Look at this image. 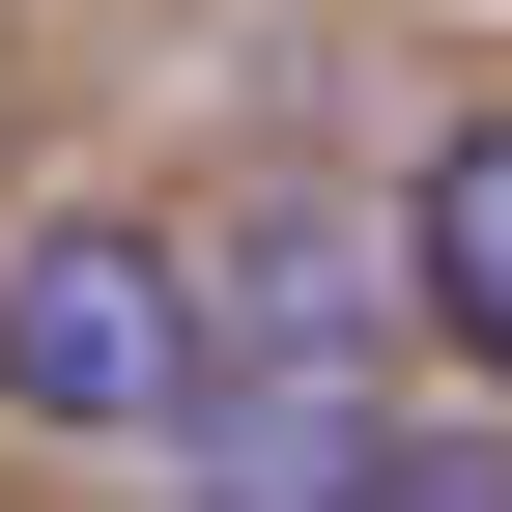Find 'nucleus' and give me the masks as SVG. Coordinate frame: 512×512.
<instances>
[{
  "instance_id": "1",
  "label": "nucleus",
  "mask_w": 512,
  "mask_h": 512,
  "mask_svg": "<svg viewBox=\"0 0 512 512\" xmlns=\"http://www.w3.org/2000/svg\"><path fill=\"white\" fill-rule=\"evenodd\" d=\"M228 399V313H200V256L171 228H29L0 256V427H200Z\"/></svg>"
},
{
  "instance_id": "2",
  "label": "nucleus",
  "mask_w": 512,
  "mask_h": 512,
  "mask_svg": "<svg viewBox=\"0 0 512 512\" xmlns=\"http://www.w3.org/2000/svg\"><path fill=\"white\" fill-rule=\"evenodd\" d=\"M200 484H228V512H512L484 427H313V399H228Z\"/></svg>"
},
{
  "instance_id": "3",
  "label": "nucleus",
  "mask_w": 512,
  "mask_h": 512,
  "mask_svg": "<svg viewBox=\"0 0 512 512\" xmlns=\"http://www.w3.org/2000/svg\"><path fill=\"white\" fill-rule=\"evenodd\" d=\"M399 256H427V313H456V370H512V114H456V143H427Z\"/></svg>"
}]
</instances>
